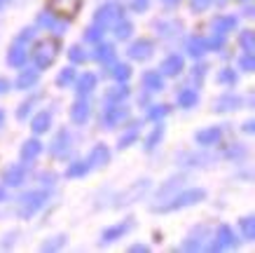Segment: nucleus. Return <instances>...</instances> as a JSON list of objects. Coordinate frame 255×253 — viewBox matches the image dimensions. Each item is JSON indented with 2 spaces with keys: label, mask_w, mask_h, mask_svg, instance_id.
<instances>
[{
  "label": "nucleus",
  "mask_w": 255,
  "mask_h": 253,
  "mask_svg": "<svg viewBox=\"0 0 255 253\" xmlns=\"http://www.w3.org/2000/svg\"><path fill=\"white\" fill-rule=\"evenodd\" d=\"M194 101H197V94L194 92H183L180 94V103H183V106H194Z\"/></svg>",
  "instance_id": "19"
},
{
  "label": "nucleus",
  "mask_w": 255,
  "mask_h": 253,
  "mask_svg": "<svg viewBox=\"0 0 255 253\" xmlns=\"http://www.w3.org/2000/svg\"><path fill=\"white\" fill-rule=\"evenodd\" d=\"M54 54H56V42H52L49 38L40 40L38 45L33 47V59H35L40 68H47L49 63L54 61Z\"/></svg>",
  "instance_id": "1"
},
{
  "label": "nucleus",
  "mask_w": 255,
  "mask_h": 253,
  "mask_svg": "<svg viewBox=\"0 0 255 253\" xmlns=\"http://www.w3.org/2000/svg\"><path fill=\"white\" fill-rule=\"evenodd\" d=\"M129 31H131V26H129V23H120V26H117V35H120V38H127V35H129Z\"/></svg>",
  "instance_id": "23"
},
{
  "label": "nucleus",
  "mask_w": 255,
  "mask_h": 253,
  "mask_svg": "<svg viewBox=\"0 0 255 253\" xmlns=\"http://www.w3.org/2000/svg\"><path fill=\"white\" fill-rule=\"evenodd\" d=\"M108 148H103V146H99V148H94V153H92V164H101V162H108Z\"/></svg>",
  "instance_id": "8"
},
{
  "label": "nucleus",
  "mask_w": 255,
  "mask_h": 253,
  "mask_svg": "<svg viewBox=\"0 0 255 253\" xmlns=\"http://www.w3.org/2000/svg\"><path fill=\"white\" fill-rule=\"evenodd\" d=\"M73 77H75V73H73V70H66V73H61V77H59V84L73 82Z\"/></svg>",
  "instance_id": "24"
},
{
  "label": "nucleus",
  "mask_w": 255,
  "mask_h": 253,
  "mask_svg": "<svg viewBox=\"0 0 255 253\" xmlns=\"http://www.w3.org/2000/svg\"><path fill=\"white\" fill-rule=\"evenodd\" d=\"M234 242H237V239H234V235L230 230H227V228H223V244H218V246H225V244H234ZM216 246V249H218Z\"/></svg>",
  "instance_id": "21"
},
{
  "label": "nucleus",
  "mask_w": 255,
  "mask_h": 253,
  "mask_svg": "<svg viewBox=\"0 0 255 253\" xmlns=\"http://www.w3.org/2000/svg\"><path fill=\"white\" fill-rule=\"evenodd\" d=\"M23 61H26V54H23L21 49H12V54H9V63H14V66H21Z\"/></svg>",
  "instance_id": "16"
},
{
  "label": "nucleus",
  "mask_w": 255,
  "mask_h": 253,
  "mask_svg": "<svg viewBox=\"0 0 255 253\" xmlns=\"http://www.w3.org/2000/svg\"><path fill=\"white\" fill-rule=\"evenodd\" d=\"M49 122H52L49 113H40V115L33 120V129H35V131H45L47 127H49Z\"/></svg>",
  "instance_id": "6"
},
{
  "label": "nucleus",
  "mask_w": 255,
  "mask_h": 253,
  "mask_svg": "<svg viewBox=\"0 0 255 253\" xmlns=\"http://www.w3.org/2000/svg\"><path fill=\"white\" fill-rule=\"evenodd\" d=\"M40 200H42V195H31V197H26V209H23V214H31V211H35V209L40 207Z\"/></svg>",
  "instance_id": "12"
},
{
  "label": "nucleus",
  "mask_w": 255,
  "mask_h": 253,
  "mask_svg": "<svg viewBox=\"0 0 255 253\" xmlns=\"http://www.w3.org/2000/svg\"><path fill=\"white\" fill-rule=\"evenodd\" d=\"M35 82V73H33V70H28V73H23L21 77H19V87H28V84H33Z\"/></svg>",
  "instance_id": "17"
},
{
  "label": "nucleus",
  "mask_w": 255,
  "mask_h": 253,
  "mask_svg": "<svg viewBox=\"0 0 255 253\" xmlns=\"http://www.w3.org/2000/svg\"><path fill=\"white\" fill-rule=\"evenodd\" d=\"M145 5H147V0H136V2H133V7L136 9H143Z\"/></svg>",
  "instance_id": "34"
},
{
  "label": "nucleus",
  "mask_w": 255,
  "mask_h": 253,
  "mask_svg": "<svg viewBox=\"0 0 255 253\" xmlns=\"http://www.w3.org/2000/svg\"><path fill=\"white\" fill-rule=\"evenodd\" d=\"M101 38V31L99 28H92V31H87V40H99Z\"/></svg>",
  "instance_id": "29"
},
{
  "label": "nucleus",
  "mask_w": 255,
  "mask_h": 253,
  "mask_svg": "<svg viewBox=\"0 0 255 253\" xmlns=\"http://www.w3.org/2000/svg\"><path fill=\"white\" fill-rule=\"evenodd\" d=\"M162 70L166 75H176V73L183 70V59H180V56H169V59L162 63Z\"/></svg>",
  "instance_id": "3"
},
{
  "label": "nucleus",
  "mask_w": 255,
  "mask_h": 253,
  "mask_svg": "<svg viewBox=\"0 0 255 253\" xmlns=\"http://www.w3.org/2000/svg\"><path fill=\"white\" fill-rule=\"evenodd\" d=\"M204 42H201L199 38H194V40H190V45H187V49H190V54H194V56H199V54H204Z\"/></svg>",
  "instance_id": "14"
},
{
  "label": "nucleus",
  "mask_w": 255,
  "mask_h": 253,
  "mask_svg": "<svg viewBox=\"0 0 255 253\" xmlns=\"http://www.w3.org/2000/svg\"><path fill=\"white\" fill-rule=\"evenodd\" d=\"M94 75H82L80 77V82H78V92L80 94H87V92H92V87H94Z\"/></svg>",
  "instance_id": "10"
},
{
  "label": "nucleus",
  "mask_w": 255,
  "mask_h": 253,
  "mask_svg": "<svg viewBox=\"0 0 255 253\" xmlns=\"http://www.w3.org/2000/svg\"><path fill=\"white\" fill-rule=\"evenodd\" d=\"M129 54H131L133 59H143V56H147V54H150V42H145V40H140V42L131 45Z\"/></svg>",
  "instance_id": "4"
},
{
  "label": "nucleus",
  "mask_w": 255,
  "mask_h": 253,
  "mask_svg": "<svg viewBox=\"0 0 255 253\" xmlns=\"http://www.w3.org/2000/svg\"><path fill=\"white\" fill-rule=\"evenodd\" d=\"M0 122H2V113H0Z\"/></svg>",
  "instance_id": "37"
},
{
  "label": "nucleus",
  "mask_w": 255,
  "mask_h": 253,
  "mask_svg": "<svg viewBox=\"0 0 255 253\" xmlns=\"http://www.w3.org/2000/svg\"><path fill=\"white\" fill-rule=\"evenodd\" d=\"M241 45L246 47V49H251V45H253V35H251V33H246V35L241 38Z\"/></svg>",
  "instance_id": "28"
},
{
  "label": "nucleus",
  "mask_w": 255,
  "mask_h": 253,
  "mask_svg": "<svg viewBox=\"0 0 255 253\" xmlns=\"http://www.w3.org/2000/svg\"><path fill=\"white\" fill-rule=\"evenodd\" d=\"M159 115H166V106H157V110L150 113V117H159Z\"/></svg>",
  "instance_id": "30"
},
{
  "label": "nucleus",
  "mask_w": 255,
  "mask_h": 253,
  "mask_svg": "<svg viewBox=\"0 0 255 253\" xmlns=\"http://www.w3.org/2000/svg\"><path fill=\"white\" fill-rule=\"evenodd\" d=\"M117 12H120V9L113 7V5H110V7H103V9L99 12V16H96V21H99V23L113 21V19H117Z\"/></svg>",
  "instance_id": "5"
},
{
  "label": "nucleus",
  "mask_w": 255,
  "mask_h": 253,
  "mask_svg": "<svg viewBox=\"0 0 255 253\" xmlns=\"http://www.w3.org/2000/svg\"><path fill=\"white\" fill-rule=\"evenodd\" d=\"M2 197H5V192H2V190H0V200H2Z\"/></svg>",
  "instance_id": "35"
},
{
  "label": "nucleus",
  "mask_w": 255,
  "mask_h": 253,
  "mask_svg": "<svg viewBox=\"0 0 255 253\" xmlns=\"http://www.w3.org/2000/svg\"><path fill=\"white\" fill-rule=\"evenodd\" d=\"M49 7L59 16H73V14H78L80 0H49Z\"/></svg>",
  "instance_id": "2"
},
{
  "label": "nucleus",
  "mask_w": 255,
  "mask_h": 253,
  "mask_svg": "<svg viewBox=\"0 0 255 253\" xmlns=\"http://www.w3.org/2000/svg\"><path fill=\"white\" fill-rule=\"evenodd\" d=\"M216 26H218V28H220V31H223V28H232V26H234V19H223V21L218 19V21H216Z\"/></svg>",
  "instance_id": "26"
},
{
  "label": "nucleus",
  "mask_w": 255,
  "mask_h": 253,
  "mask_svg": "<svg viewBox=\"0 0 255 253\" xmlns=\"http://www.w3.org/2000/svg\"><path fill=\"white\" fill-rule=\"evenodd\" d=\"M244 232H246L248 237H253V221H251V218L244 221Z\"/></svg>",
  "instance_id": "27"
},
{
  "label": "nucleus",
  "mask_w": 255,
  "mask_h": 253,
  "mask_svg": "<svg viewBox=\"0 0 255 253\" xmlns=\"http://www.w3.org/2000/svg\"><path fill=\"white\" fill-rule=\"evenodd\" d=\"M143 84H147L152 92H157V89L162 87V77H159V73H147V75L143 77Z\"/></svg>",
  "instance_id": "7"
},
{
  "label": "nucleus",
  "mask_w": 255,
  "mask_h": 253,
  "mask_svg": "<svg viewBox=\"0 0 255 253\" xmlns=\"http://www.w3.org/2000/svg\"><path fill=\"white\" fill-rule=\"evenodd\" d=\"M192 5L197 9H199V7H206V5H209V0H192Z\"/></svg>",
  "instance_id": "33"
},
{
  "label": "nucleus",
  "mask_w": 255,
  "mask_h": 253,
  "mask_svg": "<svg viewBox=\"0 0 255 253\" xmlns=\"http://www.w3.org/2000/svg\"><path fill=\"white\" fill-rule=\"evenodd\" d=\"M70 59H73V61H85V54H82V49H78V47H75V49H70Z\"/></svg>",
  "instance_id": "25"
},
{
  "label": "nucleus",
  "mask_w": 255,
  "mask_h": 253,
  "mask_svg": "<svg viewBox=\"0 0 255 253\" xmlns=\"http://www.w3.org/2000/svg\"><path fill=\"white\" fill-rule=\"evenodd\" d=\"M96 59H101V61H106V59H113V47H110V45L99 47V54H96Z\"/></svg>",
  "instance_id": "18"
},
{
  "label": "nucleus",
  "mask_w": 255,
  "mask_h": 253,
  "mask_svg": "<svg viewBox=\"0 0 255 253\" xmlns=\"http://www.w3.org/2000/svg\"><path fill=\"white\" fill-rule=\"evenodd\" d=\"M87 115H89V106H87V103H82V101H80L78 106L73 108V120H75V122H82V120H85Z\"/></svg>",
  "instance_id": "9"
},
{
  "label": "nucleus",
  "mask_w": 255,
  "mask_h": 253,
  "mask_svg": "<svg viewBox=\"0 0 255 253\" xmlns=\"http://www.w3.org/2000/svg\"><path fill=\"white\" fill-rule=\"evenodd\" d=\"M2 2H5V0H0V5H2Z\"/></svg>",
  "instance_id": "38"
},
{
  "label": "nucleus",
  "mask_w": 255,
  "mask_h": 253,
  "mask_svg": "<svg viewBox=\"0 0 255 253\" xmlns=\"http://www.w3.org/2000/svg\"><path fill=\"white\" fill-rule=\"evenodd\" d=\"M166 2H176V0H166Z\"/></svg>",
  "instance_id": "36"
},
{
  "label": "nucleus",
  "mask_w": 255,
  "mask_h": 253,
  "mask_svg": "<svg viewBox=\"0 0 255 253\" xmlns=\"http://www.w3.org/2000/svg\"><path fill=\"white\" fill-rule=\"evenodd\" d=\"M21 176H23V171L21 169H9L7 171V176H5V183H19L21 181Z\"/></svg>",
  "instance_id": "15"
},
{
  "label": "nucleus",
  "mask_w": 255,
  "mask_h": 253,
  "mask_svg": "<svg viewBox=\"0 0 255 253\" xmlns=\"http://www.w3.org/2000/svg\"><path fill=\"white\" fill-rule=\"evenodd\" d=\"M87 169H89V164H78V167H70L68 169V176H80V174H85Z\"/></svg>",
  "instance_id": "22"
},
{
  "label": "nucleus",
  "mask_w": 255,
  "mask_h": 253,
  "mask_svg": "<svg viewBox=\"0 0 255 253\" xmlns=\"http://www.w3.org/2000/svg\"><path fill=\"white\" fill-rule=\"evenodd\" d=\"M38 153H40V143H35V141H28L21 155H23V160H28V157H35Z\"/></svg>",
  "instance_id": "13"
},
{
  "label": "nucleus",
  "mask_w": 255,
  "mask_h": 253,
  "mask_svg": "<svg viewBox=\"0 0 255 253\" xmlns=\"http://www.w3.org/2000/svg\"><path fill=\"white\" fill-rule=\"evenodd\" d=\"M241 66H244L246 70H251L253 68V59H251V56H244V59H241Z\"/></svg>",
  "instance_id": "31"
},
{
  "label": "nucleus",
  "mask_w": 255,
  "mask_h": 253,
  "mask_svg": "<svg viewBox=\"0 0 255 253\" xmlns=\"http://www.w3.org/2000/svg\"><path fill=\"white\" fill-rule=\"evenodd\" d=\"M113 77H117V80L129 77V66H115V70H113Z\"/></svg>",
  "instance_id": "20"
},
{
  "label": "nucleus",
  "mask_w": 255,
  "mask_h": 253,
  "mask_svg": "<svg viewBox=\"0 0 255 253\" xmlns=\"http://www.w3.org/2000/svg\"><path fill=\"white\" fill-rule=\"evenodd\" d=\"M220 80H223V82H232L234 73H232V70H227V73H223V75H220Z\"/></svg>",
  "instance_id": "32"
},
{
  "label": "nucleus",
  "mask_w": 255,
  "mask_h": 253,
  "mask_svg": "<svg viewBox=\"0 0 255 253\" xmlns=\"http://www.w3.org/2000/svg\"><path fill=\"white\" fill-rule=\"evenodd\" d=\"M199 143H213L216 138H220V129H209V131H201L199 136Z\"/></svg>",
  "instance_id": "11"
}]
</instances>
